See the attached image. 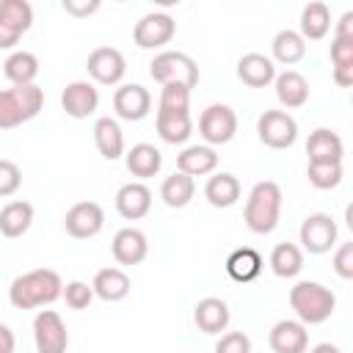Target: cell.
Returning <instances> with one entry per match:
<instances>
[{"label":"cell","instance_id":"obj_36","mask_svg":"<svg viewBox=\"0 0 353 353\" xmlns=\"http://www.w3.org/2000/svg\"><path fill=\"white\" fill-rule=\"evenodd\" d=\"M342 176H345L342 163H309L306 165V179L317 190H334V188H339Z\"/></svg>","mask_w":353,"mask_h":353},{"label":"cell","instance_id":"obj_11","mask_svg":"<svg viewBox=\"0 0 353 353\" xmlns=\"http://www.w3.org/2000/svg\"><path fill=\"white\" fill-rule=\"evenodd\" d=\"M102 226H105V212L97 201H77L63 215V229L74 240L97 237L102 232Z\"/></svg>","mask_w":353,"mask_h":353},{"label":"cell","instance_id":"obj_42","mask_svg":"<svg viewBox=\"0 0 353 353\" xmlns=\"http://www.w3.org/2000/svg\"><path fill=\"white\" fill-rule=\"evenodd\" d=\"M331 63H334V66H339V63H353V39L334 36V41H331Z\"/></svg>","mask_w":353,"mask_h":353},{"label":"cell","instance_id":"obj_17","mask_svg":"<svg viewBox=\"0 0 353 353\" xmlns=\"http://www.w3.org/2000/svg\"><path fill=\"white\" fill-rule=\"evenodd\" d=\"M152 210V190L143 182H127L116 193V212L124 221H141Z\"/></svg>","mask_w":353,"mask_h":353},{"label":"cell","instance_id":"obj_26","mask_svg":"<svg viewBox=\"0 0 353 353\" xmlns=\"http://www.w3.org/2000/svg\"><path fill=\"white\" fill-rule=\"evenodd\" d=\"M91 290H94L97 298H102L108 303L124 301L130 295V276L121 268H102V270H97V276L91 281Z\"/></svg>","mask_w":353,"mask_h":353},{"label":"cell","instance_id":"obj_33","mask_svg":"<svg viewBox=\"0 0 353 353\" xmlns=\"http://www.w3.org/2000/svg\"><path fill=\"white\" fill-rule=\"evenodd\" d=\"M193 196H196V182H193V176H188L182 171H174L160 185V199L165 207H174V210L188 207L193 201Z\"/></svg>","mask_w":353,"mask_h":353},{"label":"cell","instance_id":"obj_8","mask_svg":"<svg viewBox=\"0 0 353 353\" xmlns=\"http://www.w3.org/2000/svg\"><path fill=\"white\" fill-rule=\"evenodd\" d=\"M176 33V22L171 14L165 11H152V14H143L135 28H132V41L141 47V50H160L165 47Z\"/></svg>","mask_w":353,"mask_h":353},{"label":"cell","instance_id":"obj_20","mask_svg":"<svg viewBox=\"0 0 353 353\" xmlns=\"http://www.w3.org/2000/svg\"><path fill=\"white\" fill-rule=\"evenodd\" d=\"M306 154H309V163H342L345 143L334 130L317 127L306 141Z\"/></svg>","mask_w":353,"mask_h":353},{"label":"cell","instance_id":"obj_5","mask_svg":"<svg viewBox=\"0 0 353 353\" xmlns=\"http://www.w3.org/2000/svg\"><path fill=\"white\" fill-rule=\"evenodd\" d=\"M149 74L154 83L160 85H168V83H179V85H188L190 91L199 85V63L188 55V52H179V50H163L152 58L149 63Z\"/></svg>","mask_w":353,"mask_h":353},{"label":"cell","instance_id":"obj_23","mask_svg":"<svg viewBox=\"0 0 353 353\" xmlns=\"http://www.w3.org/2000/svg\"><path fill=\"white\" fill-rule=\"evenodd\" d=\"M276 85V99L287 108V110H295V108H303L309 102V83L301 72L295 69H287L281 74H276L273 80Z\"/></svg>","mask_w":353,"mask_h":353},{"label":"cell","instance_id":"obj_14","mask_svg":"<svg viewBox=\"0 0 353 353\" xmlns=\"http://www.w3.org/2000/svg\"><path fill=\"white\" fill-rule=\"evenodd\" d=\"M61 108L72 119H88L99 108V91L88 80H74L61 91Z\"/></svg>","mask_w":353,"mask_h":353},{"label":"cell","instance_id":"obj_37","mask_svg":"<svg viewBox=\"0 0 353 353\" xmlns=\"http://www.w3.org/2000/svg\"><path fill=\"white\" fill-rule=\"evenodd\" d=\"M157 110H190V88L179 85V83L160 85Z\"/></svg>","mask_w":353,"mask_h":353},{"label":"cell","instance_id":"obj_41","mask_svg":"<svg viewBox=\"0 0 353 353\" xmlns=\"http://www.w3.org/2000/svg\"><path fill=\"white\" fill-rule=\"evenodd\" d=\"M334 273L345 281L353 279V243H342L334 251Z\"/></svg>","mask_w":353,"mask_h":353},{"label":"cell","instance_id":"obj_29","mask_svg":"<svg viewBox=\"0 0 353 353\" xmlns=\"http://www.w3.org/2000/svg\"><path fill=\"white\" fill-rule=\"evenodd\" d=\"M331 30V11L323 0H312L309 6H303L301 11V39L306 41H320L325 39V33Z\"/></svg>","mask_w":353,"mask_h":353},{"label":"cell","instance_id":"obj_13","mask_svg":"<svg viewBox=\"0 0 353 353\" xmlns=\"http://www.w3.org/2000/svg\"><path fill=\"white\" fill-rule=\"evenodd\" d=\"M113 110L124 121H141L152 110V94L141 83H124L113 94Z\"/></svg>","mask_w":353,"mask_h":353},{"label":"cell","instance_id":"obj_47","mask_svg":"<svg viewBox=\"0 0 353 353\" xmlns=\"http://www.w3.org/2000/svg\"><path fill=\"white\" fill-rule=\"evenodd\" d=\"M309 353H342V350H339L334 342H320V345H314Z\"/></svg>","mask_w":353,"mask_h":353},{"label":"cell","instance_id":"obj_38","mask_svg":"<svg viewBox=\"0 0 353 353\" xmlns=\"http://www.w3.org/2000/svg\"><path fill=\"white\" fill-rule=\"evenodd\" d=\"M61 298L66 301L69 309L83 312V309L91 306V301H94V290H91V284H85V281H69V284H63Z\"/></svg>","mask_w":353,"mask_h":353},{"label":"cell","instance_id":"obj_10","mask_svg":"<svg viewBox=\"0 0 353 353\" xmlns=\"http://www.w3.org/2000/svg\"><path fill=\"white\" fill-rule=\"evenodd\" d=\"M298 237H301L303 251H309V254H325V251H331L336 245L339 229H336V221L328 212H312V215L303 218Z\"/></svg>","mask_w":353,"mask_h":353},{"label":"cell","instance_id":"obj_46","mask_svg":"<svg viewBox=\"0 0 353 353\" xmlns=\"http://www.w3.org/2000/svg\"><path fill=\"white\" fill-rule=\"evenodd\" d=\"M14 347H17L14 331L6 323H0V353H14Z\"/></svg>","mask_w":353,"mask_h":353},{"label":"cell","instance_id":"obj_16","mask_svg":"<svg viewBox=\"0 0 353 353\" xmlns=\"http://www.w3.org/2000/svg\"><path fill=\"white\" fill-rule=\"evenodd\" d=\"M273 353H306L309 350V331L298 320H279L268 334Z\"/></svg>","mask_w":353,"mask_h":353},{"label":"cell","instance_id":"obj_45","mask_svg":"<svg viewBox=\"0 0 353 353\" xmlns=\"http://www.w3.org/2000/svg\"><path fill=\"white\" fill-rule=\"evenodd\" d=\"M334 36H342V39H353V11H345L336 22V33Z\"/></svg>","mask_w":353,"mask_h":353},{"label":"cell","instance_id":"obj_39","mask_svg":"<svg viewBox=\"0 0 353 353\" xmlns=\"http://www.w3.org/2000/svg\"><path fill=\"white\" fill-rule=\"evenodd\" d=\"M22 185V171L14 160H3L0 157V199H8L19 190Z\"/></svg>","mask_w":353,"mask_h":353},{"label":"cell","instance_id":"obj_34","mask_svg":"<svg viewBox=\"0 0 353 353\" xmlns=\"http://www.w3.org/2000/svg\"><path fill=\"white\" fill-rule=\"evenodd\" d=\"M270 270L279 279H295L303 270V251L295 243H279L270 251Z\"/></svg>","mask_w":353,"mask_h":353},{"label":"cell","instance_id":"obj_28","mask_svg":"<svg viewBox=\"0 0 353 353\" xmlns=\"http://www.w3.org/2000/svg\"><path fill=\"white\" fill-rule=\"evenodd\" d=\"M33 223V204L30 201H8L3 210H0V234L3 237H22Z\"/></svg>","mask_w":353,"mask_h":353},{"label":"cell","instance_id":"obj_25","mask_svg":"<svg viewBox=\"0 0 353 353\" xmlns=\"http://www.w3.org/2000/svg\"><path fill=\"white\" fill-rule=\"evenodd\" d=\"M94 143H97V152L105 160L124 157V132H121L119 121L110 119V116H99L94 121Z\"/></svg>","mask_w":353,"mask_h":353},{"label":"cell","instance_id":"obj_21","mask_svg":"<svg viewBox=\"0 0 353 353\" xmlns=\"http://www.w3.org/2000/svg\"><path fill=\"white\" fill-rule=\"evenodd\" d=\"M154 130L165 143H185L193 135V119L190 110H157Z\"/></svg>","mask_w":353,"mask_h":353},{"label":"cell","instance_id":"obj_40","mask_svg":"<svg viewBox=\"0 0 353 353\" xmlns=\"http://www.w3.org/2000/svg\"><path fill=\"white\" fill-rule=\"evenodd\" d=\"M215 353H251V339L243 331H226L215 342Z\"/></svg>","mask_w":353,"mask_h":353},{"label":"cell","instance_id":"obj_2","mask_svg":"<svg viewBox=\"0 0 353 353\" xmlns=\"http://www.w3.org/2000/svg\"><path fill=\"white\" fill-rule=\"evenodd\" d=\"M281 188L273 179H262L251 188L243 210V221L254 234H270L281 218Z\"/></svg>","mask_w":353,"mask_h":353},{"label":"cell","instance_id":"obj_1","mask_svg":"<svg viewBox=\"0 0 353 353\" xmlns=\"http://www.w3.org/2000/svg\"><path fill=\"white\" fill-rule=\"evenodd\" d=\"M63 292V281L50 268H36L17 276L8 287V301L14 309H39L58 301Z\"/></svg>","mask_w":353,"mask_h":353},{"label":"cell","instance_id":"obj_9","mask_svg":"<svg viewBox=\"0 0 353 353\" xmlns=\"http://www.w3.org/2000/svg\"><path fill=\"white\" fill-rule=\"evenodd\" d=\"M33 342L36 353H66L69 331L55 309H41L33 317Z\"/></svg>","mask_w":353,"mask_h":353},{"label":"cell","instance_id":"obj_43","mask_svg":"<svg viewBox=\"0 0 353 353\" xmlns=\"http://www.w3.org/2000/svg\"><path fill=\"white\" fill-rule=\"evenodd\" d=\"M63 11L72 14V17H91L99 11V0H91V3H77V0H63Z\"/></svg>","mask_w":353,"mask_h":353},{"label":"cell","instance_id":"obj_4","mask_svg":"<svg viewBox=\"0 0 353 353\" xmlns=\"http://www.w3.org/2000/svg\"><path fill=\"white\" fill-rule=\"evenodd\" d=\"M41 108H44V91L36 83L3 88L0 91V130H14L36 119Z\"/></svg>","mask_w":353,"mask_h":353},{"label":"cell","instance_id":"obj_30","mask_svg":"<svg viewBox=\"0 0 353 353\" xmlns=\"http://www.w3.org/2000/svg\"><path fill=\"white\" fill-rule=\"evenodd\" d=\"M226 273L229 279L240 281V284H248L254 281L259 273H262V256L259 251L243 245V248H234L229 256H226Z\"/></svg>","mask_w":353,"mask_h":353},{"label":"cell","instance_id":"obj_3","mask_svg":"<svg viewBox=\"0 0 353 353\" xmlns=\"http://www.w3.org/2000/svg\"><path fill=\"white\" fill-rule=\"evenodd\" d=\"M290 306L303 325H320L325 323L336 309V295L323 287L320 281H298L290 287Z\"/></svg>","mask_w":353,"mask_h":353},{"label":"cell","instance_id":"obj_22","mask_svg":"<svg viewBox=\"0 0 353 353\" xmlns=\"http://www.w3.org/2000/svg\"><path fill=\"white\" fill-rule=\"evenodd\" d=\"M218 168V152L207 143H196V146H185L176 154V171L188 174V176H207Z\"/></svg>","mask_w":353,"mask_h":353},{"label":"cell","instance_id":"obj_35","mask_svg":"<svg viewBox=\"0 0 353 353\" xmlns=\"http://www.w3.org/2000/svg\"><path fill=\"white\" fill-rule=\"evenodd\" d=\"M0 22L22 36L33 25V6L28 0H0Z\"/></svg>","mask_w":353,"mask_h":353},{"label":"cell","instance_id":"obj_15","mask_svg":"<svg viewBox=\"0 0 353 353\" xmlns=\"http://www.w3.org/2000/svg\"><path fill=\"white\" fill-rule=\"evenodd\" d=\"M110 251H113V259H116L119 265L132 268V265H141V262L146 259V254H149V240H146V234H143L141 229L124 226V229H119V232L113 234Z\"/></svg>","mask_w":353,"mask_h":353},{"label":"cell","instance_id":"obj_18","mask_svg":"<svg viewBox=\"0 0 353 353\" xmlns=\"http://www.w3.org/2000/svg\"><path fill=\"white\" fill-rule=\"evenodd\" d=\"M232 320V312H229V303L223 298H201L196 306H193V323L199 325V331L215 336L221 331H226Z\"/></svg>","mask_w":353,"mask_h":353},{"label":"cell","instance_id":"obj_6","mask_svg":"<svg viewBox=\"0 0 353 353\" xmlns=\"http://www.w3.org/2000/svg\"><path fill=\"white\" fill-rule=\"evenodd\" d=\"M199 135L207 146H223L237 135V113L229 105H207L199 116Z\"/></svg>","mask_w":353,"mask_h":353},{"label":"cell","instance_id":"obj_24","mask_svg":"<svg viewBox=\"0 0 353 353\" xmlns=\"http://www.w3.org/2000/svg\"><path fill=\"white\" fill-rule=\"evenodd\" d=\"M240 193H243L240 179H237L234 174H229V171L212 174V176L207 179V185H204V199H207L212 207H218V210L234 207V204L240 201Z\"/></svg>","mask_w":353,"mask_h":353},{"label":"cell","instance_id":"obj_7","mask_svg":"<svg viewBox=\"0 0 353 353\" xmlns=\"http://www.w3.org/2000/svg\"><path fill=\"white\" fill-rule=\"evenodd\" d=\"M256 135L268 149H290L298 138V121L287 110H265L256 119Z\"/></svg>","mask_w":353,"mask_h":353},{"label":"cell","instance_id":"obj_31","mask_svg":"<svg viewBox=\"0 0 353 353\" xmlns=\"http://www.w3.org/2000/svg\"><path fill=\"white\" fill-rule=\"evenodd\" d=\"M270 52H273V58H270L273 63L292 66V63L303 61V55H306V41L301 39L298 30L284 28V30H279V33L273 36V41H270Z\"/></svg>","mask_w":353,"mask_h":353},{"label":"cell","instance_id":"obj_19","mask_svg":"<svg viewBox=\"0 0 353 353\" xmlns=\"http://www.w3.org/2000/svg\"><path fill=\"white\" fill-rule=\"evenodd\" d=\"M237 77L248 88H265L276 80V63L262 52H245L237 61Z\"/></svg>","mask_w":353,"mask_h":353},{"label":"cell","instance_id":"obj_27","mask_svg":"<svg viewBox=\"0 0 353 353\" xmlns=\"http://www.w3.org/2000/svg\"><path fill=\"white\" fill-rule=\"evenodd\" d=\"M124 165H127V171L132 176L149 179V176H154L163 168V154L152 143H135L132 149L124 152Z\"/></svg>","mask_w":353,"mask_h":353},{"label":"cell","instance_id":"obj_44","mask_svg":"<svg viewBox=\"0 0 353 353\" xmlns=\"http://www.w3.org/2000/svg\"><path fill=\"white\" fill-rule=\"evenodd\" d=\"M334 83L339 88H350L353 85V63H339L334 66Z\"/></svg>","mask_w":353,"mask_h":353},{"label":"cell","instance_id":"obj_12","mask_svg":"<svg viewBox=\"0 0 353 353\" xmlns=\"http://www.w3.org/2000/svg\"><path fill=\"white\" fill-rule=\"evenodd\" d=\"M85 69L94 83L99 85H119L127 74V61L116 47H97L85 58Z\"/></svg>","mask_w":353,"mask_h":353},{"label":"cell","instance_id":"obj_32","mask_svg":"<svg viewBox=\"0 0 353 353\" xmlns=\"http://www.w3.org/2000/svg\"><path fill=\"white\" fill-rule=\"evenodd\" d=\"M3 74L11 85H30L39 77V58L28 50H14L3 63Z\"/></svg>","mask_w":353,"mask_h":353}]
</instances>
